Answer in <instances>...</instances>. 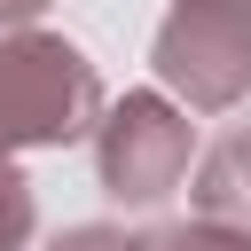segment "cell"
<instances>
[{"mask_svg": "<svg viewBox=\"0 0 251 251\" xmlns=\"http://www.w3.org/2000/svg\"><path fill=\"white\" fill-rule=\"evenodd\" d=\"M188 165H196V126H188V110L165 86H133V94H118L102 110V126H94V180H102V196H118L133 212L165 204L188 180Z\"/></svg>", "mask_w": 251, "mask_h": 251, "instance_id": "3", "label": "cell"}, {"mask_svg": "<svg viewBox=\"0 0 251 251\" xmlns=\"http://www.w3.org/2000/svg\"><path fill=\"white\" fill-rule=\"evenodd\" d=\"M188 204H196V220H220V227L251 235V126L220 133L188 165Z\"/></svg>", "mask_w": 251, "mask_h": 251, "instance_id": "4", "label": "cell"}, {"mask_svg": "<svg viewBox=\"0 0 251 251\" xmlns=\"http://www.w3.org/2000/svg\"><path fill=\"white\" fill-rule=\"evenodd\" d=\"M31 235H39V196H31L24 165L0 149V251H31Z\"/></svg>", "mask_w": 251, "mask_h": 251, "instance_id": "5", "label": "cell"}, {"mask_svg": "<svg viewBox=\"0 0 251 251\" xmlns=\"http://www.w3.org/2000/svg\"><path fill=\"white\" fill-rule=\"evenodd\" d=\"M47 251H141V235H126V227H110V220H86V227H63Z\"/></svg>", "mask_w": 251, "mask_h": 251, "instance_id": "7", "label": "cell"}, {"mask_svg": "<svg viewBox=\"0 0 251 251\" xmlns=\"http://www.w3.org/2000/svg\"><path fill=\"white\" fill-rule=\"evenodd\" d=\"M102 110H110V94L63 31H39V24L0 31V149L8 157L94 141Z\"/></svg>", "mask_w": 251, "mask_h": 251, "instance_id": "1", "label": "cell"}, {"mask_svg": "<svg viewBox=\"0 0 251 251\" xmlns=\"http://www.w3.org/2000/svg\"><path fill=\"white\" fill-rule=\"evenodd\" d=\"M149 71L196 118L235 110L251 94V0H173L149 39Z\"/></svg>", "mask_w": 251, "mask_h": 251, "instance_id": "2", "label": "cell"}, {"mask_svg": "<svg viewBox=\"0 0 251 251\" xmlns=\"http://www.w3.org/2000/svg\"><path fill=\"white\" fill-rule=\"evenodd\" d=\"M47 16V0H0V31H16V24H39Z\"/></svg>", "mask_w": 251, "mask_h": 251, "instance_id": "8", "label": "cell"}, {"mask_svg": "<svg viewBox=\"0 0 251 251\" xmlns=\"http://www.w3.org/2000/svg\"><path fill=\"white\" fill-rule=\"evenodd\" d=\"M141 251H251V235H235L220 220H173V227H149Z\"/></svg>", "mask_w": 251, "mask_h": 251, "instance_id": "6", "label": "cell"}]
</instances>
